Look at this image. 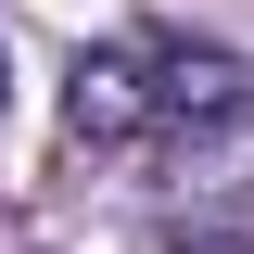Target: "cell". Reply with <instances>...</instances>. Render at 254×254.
Segmentation results:
<instances>
[{
	"instance_id": "obj_1",
	"label": "cell",
	"mask_w": 254,
	"mask_h": 254,
	"mask_svg": "<svg viewBox=\"0 0 254 254\" xmlns=\"http://www.w3.org/2000/svg\"><path fill=\"white\" fill-rule=\"evenodd\" d=\"M242 115V64L203 51V38H102L64 76V127L102 140V153H140V140H190V127Z\"/></svg>"
}]
</instances>
